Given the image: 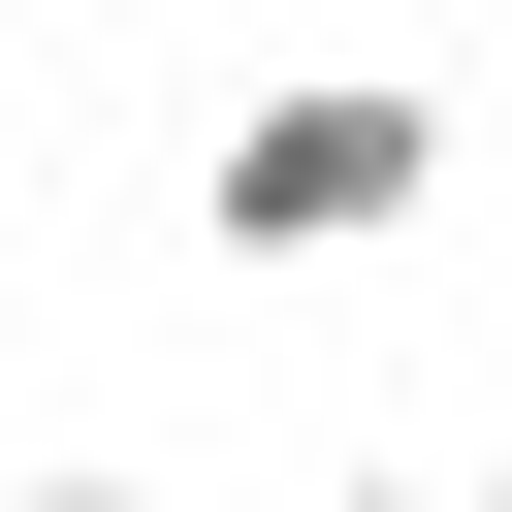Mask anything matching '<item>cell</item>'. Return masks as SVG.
<instances>
[{
	"instance_id": "7a4b0ae2",
	"label": "cell",
	"mask_w": 512,
	"mask_h": 512,
	"mask_svg": "<svg viewBox=\"0 0 512 512\" xmlns=\"http://www.w3.org/2000/svg\"><path fill=\"white\" fill-rule=\"evenodd\" d=\"M0 512H160V480H128V448H32V480H0Z\"/></svg>"
},
{
	"instance_id": "3957f363",
	"label": "cell",
	"mask_w": 512,
	"mask_h": 512,
	"mask_svg": "<svg viewBox=\"0 0 512 512\" xmlns=\"http://www.w3.org/2000/svg\"><path fill=\"white\" fill-rule=\"evenodd\" d=\"M0 192H32V64H0Z\"/></svg>"
},
{
	"instance_id": "277c9868",
	"label": "cell",
	"mask_w": 512,
	"mask_h": 512,
	"mask_svg": "<svg viewBox=\"0 0 512 512\" xmlns=\"http://www.w3.org/2000/svg\"><path fill=\"white\" fill-rule=\"evenodd\" d=\"M352 512H448V480H352Z\"/></svg>"
},
{
	"instance_id": "6da1fadb",
	"label": "cell",
	"mask_w": 512,
	"mask_h": 512,
	"mask_svg": "<svg viewBox=\"0 0 512 512\" xmlns=\"http://www.w3.org/2000/svg\"><path fill=\"white\" fill-rule=\"evenodd\" d=\"M448 192V96L416 64H288V96H224V160H192V256H384Z\"/></svg>"
},
{
	"instance_id": "5b68a950",
	"label": "cell",
	"mask_w": 512,
	"mask_h": 512,
	"mask_svg": "<svg viewBox=\"0 0 512 512\" xmlns=\"http://www.w3.org/2000/svg\"><path fill=\"white\" fill-rule=\"evenodd\" d=\"M448 512H512V480H448Z\"/></svg>"
}]
</instances>
